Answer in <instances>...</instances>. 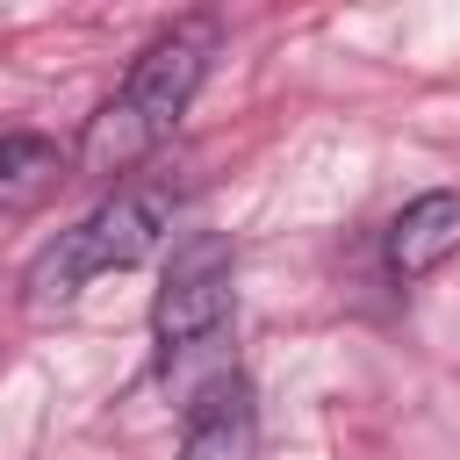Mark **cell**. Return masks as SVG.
I'll list each match as a JSON object with an SVG mask.
<instances>
[{"label":"cell","instance_id":"8992f818","mask_svg":"<svg viewBox=\"0 0 460 460\" xmlns=\"http://www.w3.org/2000/svg\"><path fill=\"white\" fill-rule=\"evenodd\" d=\"M65 172H72V165H65V151H58L50 137H36V129H7V137H0V216H29V208H43V201L58 194Z\"/></svg>","mask_w":460,"mask_h":460},{"label":"cell","instance_id":"6da1fadb","mask_svg":"<svg viewBox=\"0 0 460 460\" xmlns=\"http://www.w3.org/2000/svg\"><path fill=\"white\" fill-rule=\"evenodd\" d=\"M208 58H216V22H208V14H187V22H172L165 36H151V43L137 50L129 79L93 108L72 165H79L86 180H115V187H122V172H137V165L180 129V115L194 108V93H201V79H208Z\"/></svg>","mask_w":460,"mask_h":460},{"label":"cell","instance_id":"277c9868","mask_svg":"<svg viewBox=\"0 0 460 460\" xmlns=\"http://www.w3.org/2000/svg\"><path fill=\"white\" fill-rule=\"evenodd\" d=\"M259 453V402L244 374H223L208 395L187 402V431H180V460H252Z\"/></svg>","mask_w":460,"mask_h":460},{"label":"cell","instance_id":"7a4b0ae2","mask_svg":"<svg viewBox=\"0 0 460 460\" xmlns=\"http://www.w3.org/2000/svg\"><path fill=\"white\" fill-rule=\"evenodd\" d=\"M151 338H158V381L187 402L208 395L230 374V359H223V338H230V237L187 230L165 252V280H158V302H151Z\"/></svg>","mask_w":460,"mask_h":460},{"label":"cell","instance_id":"5b68a950","mask_svg":"<svg viewBox=\"0 0 460 460\" xmlns=\"http://www.w3.org/2000/svg\"><path fill=\"white\" fill-rule=\"evenodd\" d=\"M453 252H460V194H446V187L402 201L395 223H388V244H381V259H388L395 280H424V273L446 266Z\"/></svg>","mask_w":460,"mask_h":460},{"label":"cell","instance_id":"3957f363","mask_svg":"<svg viewBox=\"0 0 460 460\" xmlns=\"http://www.w3.org/2000/svg\"><path fill=\"white\" fill-rule=\"evenodd\" d=\"M172 216H180V194H172V180H122L101 208H86L72 230H58L43 252H36V266H29V302L36 309H50V302H72L86 280H101V273H129V266H144L158 244H172Z\"/></svg>","mask_w":460,"mask_h":460}]
</instances>
